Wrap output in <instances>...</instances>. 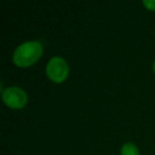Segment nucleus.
I'll list each match as a JSON object with an SVG mask.
<instances>
[{"label":"nucleus","mask_w":155,"mask_h":155,"mask_svg":"<svg viewBox=\"0 0 155 155\" xmlns=\"http://www.w3.org/2000/svg\"><path fill=\"white\" fill-rule=\"evenodd\" d=\"M142 5L150 12H155V0H143Z\"/></svg>","instance_id":"obj_5"},{"label":"nucleus","mask_w":155,"mask_h":155,"mask_svg":"<svg viewBox=\"0 0 155 155\" xmlns=\"http://www.w3.org/2000/svg\"><path fill=\"white\" fill-rule=\"evenodd\" d=\"M151 70H153V73L155 74V59H154V62H153V64H151Z\"/></svg>","instance_id":"obj_6"},{"label":"nucleus","mask_w":155,"mask_h":155,"mask_svg":"<svg viewBox=\"0 0 155 155\" xmlns=\"http://www.w3.org/2000/svg\"><path fill=\"white\" fill-rule=\"evenodd\" d=\"M44 56V45L38 40H28L18 46L12 52V63L21 69H28L35 65Z\"/></svg>","instance_id":"obj_1"},{"label":"nucleus","mask_w":155,"mask_h":155,"mask_svg":"<svg viewBox=\"0 0 155 155\" xmlns=\"http://www.w3.org/2000/svg\"><path fill=\"white\" fill-rule=\"evenodd\" d=\"M120 155H140V151L136 143L125 142L120 147Z\"/></svg>","instance_id":"obj_4"},{"label":"nucleus","mask_w":155,"mask_h":155,"mask_svg":"<svg viewBox=\"0 0 155 155\" xmlns=\"http://www.w3.org/2000/svg\"><path fill=\"white\" fill-rule=\"evenodd\" d=\"M1 99H2V103L8 109L22 110L27 107L29 97L24 88L12 85L1 90Z\"/></svg>","instance_id":"obj_3"},{"label":"nucleus","mask_w":155,"mask_h":155,"mask_svg":"<svg viewBox=\"0 0 155 155\" xmlns=\"http://www.w3.org/2000/svg\"><path fill=\"white\" fill-rule=\"evenodd\" d=\"M70 67L62 56H52L45 65V75L53 84H63L68 80Z\"/></svg>","instance_id":"obj_2"}]
</instances>
